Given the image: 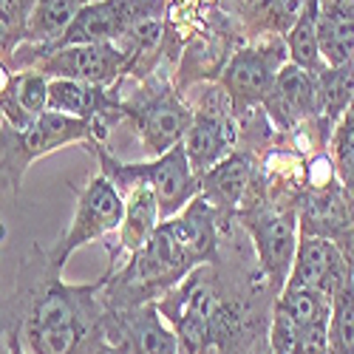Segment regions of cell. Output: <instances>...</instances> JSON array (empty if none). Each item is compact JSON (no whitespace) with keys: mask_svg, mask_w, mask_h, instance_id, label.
Masks as SVG:
<instances>
[{"mask_svg":"<svg viewBox=\"0 0 354 354\" xmlns=\"http://www.w3.org/2000/svg\"><path fill=\"white\" fill-rule=\"evenodd\" d=\"M250 170L252 162L247 153H230L224 156L216 167H210L201 176V193L216 210H227L235 207L241 201L247 182H250Z\"/></svg>","mask_w":354,"mask_h":354,"instance_id":"cell-18","label":"cell"},{"mask_svg":"<svg viewBox=\"0 0 354 354\" xmlns=\"http://www.w3.org/2000/svg\"><path fill=\"white\" fill-rule=\"evenodd\" d=\"M337 159H340V170L346 176V182L354 185V111L348 113V120L337 133Z\"/></svg>","mask_w":354,"mask_h":354,"instance_id":"cell-23","label":"cell"},{"mask_svg":"<svg viewBox=\"0 0 354 354\" xmlns=\"http://www.w3.org/2000/svg\"><path fill=\"white\" fill-rule=\"evenodd\" d=\"M317 43L329 68L354 60V0H317Z\"/></svg>","mask_w":354,"mask_h":354,"instance_id":"cell-13","label":"cell"},{"mask_svg":"<svg viewBox=\"0 0 354 354\" xmlns=\"http://www.w3.org/2000/svg\"><path fill=\"white\" fill-rule=\"evenodd\" d=\"M281 57L275 48H241L230 60L221 85L235 105H255L270 97L278 80Z\"/></svg>","mask_w":354,"mask_h":354,"instance_id":"cell-9","label":"cell"},{"mask_svg":"<svg viewBox=\"0 0 354 354\" xmlns=\"http://www.w3.org/2000/svg\"><path fill=\"white\" fill-rule=\"evenodd\" d=\"M162 12L165 0H88L51 51L82 43H120L139 20L159 17Z\"/></svg>","mask_w":354,"mask_h":354,"instance_id":"cell-5","label":"cell"},{"mask_svg":"<svg viewBox=\"0 0 354 354\" xmlns=\"http://www.w3.org/2000/svg\"><path fill=\"white\" fill-rule=\"evenodd\" d=\"M235 139L232 122L218 111H201L193 116V125L187 128L182 145L190 159V167L196 176H204L210 167H216Z\"/></svg>","mask_w":354,"mask_h":354,"instance_id":"cell-12","label":"cell"},{"mask_svg":"<svg viewBox=\"0 0 354 354\" xmlns=\"http://www.w3.org/2000/svg\"><path fill=\"white\" fill-rule=\"evenodd\" d=\"M97 156L102 165V173L116 185V190H131L139 182H147L159 198V218L179 216L187 204L201 193V176L193 173L190 159L185 153V145H173L167 153L147 165H120L105 147H97Z\"/></svg>","mask_w":354,"mask_h":354,"instance_id":"cell-3","label":"cell"},{"mask_svg":"<svg viewBox=\"0 0 354 354\" xmlns=\"http://www.w3.org/2000/svg\"><path fill=\"white\" fill-rule=\"evenodd\" d=\"M346 281L348 275L340 261V252L320 235H306L298 244V252H295V272L289 283L312 286L326 295V298H332Z\"/></svg>","mask_w":354,"mask_h":354,"instance_id":"cell-10","label":"cell"},{"mask_svg":"<svg viewBox=\"0 0 354 354\" xmlns=\"http://www.w3.org/2000/svg\"><path fill=\"white\" fill-rule=\"evenodd\" d=\"M247 230L255 241L258 261L263 272L272 278L275 286L286 283L295 252H298V241H295V221L286 213L275 210H258L247 216Z\"/></svg>","mask_w":354,"mask_h":354,"instance_id":"cell-8","label":"cell"},{"mask_svg":"<svg viewBox=\"0 0 354 354\" xmlns=\"http://www.w3.org/2000/svg\"><path fill=\"white\" fill-rule=\"evenodd\" d=\"M97 286H66L51 278L35 292L23 323V343L32 354H77L94 326Z\"/></svg>","mask_w":354,"mask_h":354,"instance_id":"cell-2","label":"cell"},{"mask_svg":"<svg viewBox=\"0 0 354 354\" xmlns=\"http://www.w3.org/2000/svg\"><path fill=\"white\" fill-rule=\"evenodd\" d=\"M48 111V77L35 66L15 71V80L9 85V94L0 108V116L17 131H26L37 116Z\"/></svg>","mask_w":354,"mask_h":354,"instance_id":"cell-14","label":"cell"},{"mask_svg":"<svg viewBox=\"0 0 354 354\" xmlns=\"http://www.w3.org/2000/svg\"><path fill=\"white\" fill-rule=\"evenodd\" d=\"M139 136H142V145L147 153L153 156H162L167 153L173 145H179L187 133V128L193 125V113L190 108L176 97L170 88H162V91H145L136 102L125 105L122 108Z\"/></svg>","mask_w":354,"mask_h":354,"instance_id":"cell-6","label":"cell"},{"mask_svg":"<svg viewBox=\"0 0 354 354\" xmlns=\"http://www.w3.org/2000/svg\"><path fill=\"white\" fill-rule=\"evenodd\" d=\"M216 216L218 210L207 198H193L187 210L156 227L139 252L131 255L125 272L131 286L145 292H165L179 283L193 267L216 255Z\"/></svg>","mask_w":354,"mask_h":354,"instance_id":"cell-1","label":"cell"},{"mask_svg":"<svg viewBox=\"0 0 354 354\" xmlns=\"http://www.w3.org/2000/svg\"><path fill=\"white\" fill-rule=\"evenodd\" d=\"M6 185H9V182H6V179H3V173H0V190H3V187H6Z\"/></svg>","mask_w":354,"mask_h":354,"instance_id":"cell-24","label":"cell"},{"mask_svg":"<svg viewBox=\"0 0 354 354\" xmlns=\"http://www.w3.org/2000/svg\"><path fill=\"white\" fill-rule=\"evenodd\" d=\"M354 100V68L351 63L323 68L317 74V108L326 116H337Z\"/></svg>","mask_w":354,"mask_h":354,"instance_id":"cell-20","label":"cell"},{"mask_svg":"<svg viewBox=\"0 0 354 354\" xmlns=\"http://www.w3.org/2000/svg\"><path fill=\"white\" fill-rule=\"evenodd\" d=\"M286 48L292 54V66H298L309 74H320L323 57H320V43H317V0H306L298 20H295Z\"/></svg>","mask_w":354,"mask_h":354,"instance_id":"cell-19","label":"cell"},{"mask_svg":"<svg viewBox=\"0 0 354 354\" xmlns=\"http://www.w3.org/2000/svg\"><path fill=\"white\" fill-rule=\"evenodd\" d=\"M128 354H179V335L165 326V317L153 304H145L122 320Z\"/></svg>","mask_w":354,"mask_h":354,"instance_id":"cell-15","label":"cell"},{"mask_svg":"<svg viewBox=\"0 0 354 354\" xmlns=\"http://www.w3.org/2000/svg\"><path fill=\"white\" fill-rule=\"evenodd\" d=\"M156 218H159V198H156L153 187L147 182L133 185L125 196V218L120 224V247L128 255L139 252L156 232Z\"/></svg>","mask_w":354,"mask_h":354,"instance_id":"cell-17","label":"cell"},{"mask_svg":"<svg viewBox=\"0 0 354 354\" xmlns=\"http://www.w3.org/2000/svg\"><path fill=\"white\" fill-rule=\"evenodd\" d=\"M85 3L88 0H37L32 17H28V32L23 46H37L35 57L43 60L54 48V43L66 35V28L71 26V20L80 15Z\"/></svg>","mask_w":354,"mask_h":354,"instance_id":"cell-16","label":"cell"},{"mask_svg":"<svg viewBox=\"0 0 354 354\" xmlns=\"http://www.w3.org/2000/svg\"><path fill=\"white\" fill-rule=\"evenodd\" d=\"M270 108V116L281 128H292L304 116H312L317 108V80L315 74L298 68V66H283L278 71V80L272 85L270 97L263 100Z\"/></svg>","mask_w":354,"mask_h":354,"instance_id":"cell-11","label":"cell"},{"mask_svg":"<svg viewBox=\"0 0 354 354\" xmlns=\"http://www.w3.org/2000/svg\"><path fill=\"white\" fill-rule=\"evenodd\" d=\"M125 218V196L116 190V185L108 179L105 173L94 176L88 182L77 198V210H74V218L68 224V230L57 239V244L46 252V261H48V272L57 275L66 261L88 241H97L102 235L120 230Z\"/></svg>","mask_w":354,"mask_h":354,"instance_id":"cell-4","label":"cell"},{"mask_svg":"<svg viewBox=\"0 0 354 354\" xmlns=\"http://www.w3.org/2000/svg\"><path fill=\"white\" fill-rule=\"evenodd\" d=\"M329 354H354V281L348 278L335 292L329 320Z\"/></svg>","mask_w":354,"mask_h":354,"instance_id":"cell-21","label":"cell"},{"mask_svg":"<svg viewBox=\"0 0 354 354\" xmlns=\"http://www.w3.org/2000/svg\"><path fill=\"white\" fill-rule=\"evenodd\" d=\"M329 320H332V312L304 326L298 337H295L289 354H329Z\"/></svg>","mask_w":354,"mask_h":354,"instance_id":"cell-22","label":"cell"},{"mask_svg":"<svg viewBox=\"0 0 354 354\" xmlns=\"http://www.w3.org/2000/svg\"><path fill=\"white\" fill-rule=\"evenodd\" d=\"M131 66V54L120 43H82L63 46L40 60V71L54 80H77L91 85H111Z\"/></svg>","mask_w":354,"mask_h":354,"instance_id":"cell-7","label":"cell"}]
</instances>
